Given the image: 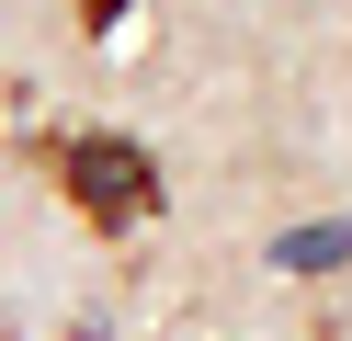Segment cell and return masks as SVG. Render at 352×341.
Wrapping results in <instances>:
<instances>
[{
	"instance_id": "cell-2",
	"label": "cell",
	"mask_w": 352,
	"mask_h": 341,
	"mask_svg": "<svg viewBox=\"0 0 352 341\" xmlns=\"http://www.w3.org/2000/svg\"><path fill=\"white\" fill-rule=\"evenodd\" d=\"M341 250H352V227H307V239L284 250V262H296V273H329V262H341Z\"/></svg>"
},
{
	"instance_id": "cell-3",
	"label": "cell",
	"mask_w": 352,
	"mask_h": 341,
	"mask_svg": "<svg viewBox=\"0 0 352 341\" xmlns=\"http://www.w3.org/2000/svg\"><path fill=\"white\" fill-rule=\"evenodd\" d=\"M80 23H91V34H102V23H125V0H80Z\"/></svg>"
},
{
	"instance_id": "cell-1",
	"label": "cell",
	"mask_w": 352,
	"mask_h": 341,
	"mask_svg": "<svg viewBox=\"0 0 352 341\" xmlns=\"http://www.w3.org/2000/svg\"><path fill=\"white\" fill-rule=\"evenodd\" d=\"M57 194L80 205V216L102 227V239H125V227H148L160 216V159L137 148V136H114V125H91V136H69V148H57Z\"/></svg>"
}]
</instances>
